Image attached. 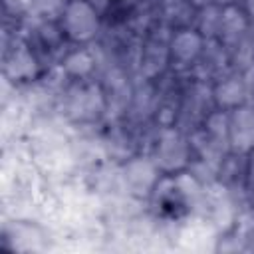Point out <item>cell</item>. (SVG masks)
I'll return each instance as SVG.
<instances>
[{
    "label": "cell",
    "mask_w": 254,
    "mask_h": 254,
    "mask_svg": "<svg viewBox=\"0 0 254 254\" xmlns=\"http://www.w3.org/2000/svg\"><path fill=\"white\" fill-rule=\"evenodd\" d=\"M204 185L190 173H163L149 194L151 212L163 222H181L198 214Z\"/></svg>",
    "instance_id": "6da1fadb"
},
{
    "label": "cell",
    "mask_w": 254,
    "mask_h": 254,
    "mask_svg": "<svg viewBox=\"0 0 254 254\" xmlns=\"http://www.w3.org/2000/svg\"><path fill=\"white\" fill-rule=\"evenodd\" d=\"M62 105L67 119L75 123H93L107 113L105 93L99 81L91 79H77L69 81L62 93Z\"/></svg>",
    "instance_id": "7a4b0ae2"
},
{
    "label": "cell",
    "mask_w": 254,
    "mask_h": 254,
    "mask_svg": "<svg viewBox=\"0 0 254 254\" xmlns=\"http://www.w3.org/2000/svg\"><path fill=\"white\" fill-rule=\"evenodd\" d=\"M149 155L157 163L161 173L185 171L192 159V147L189 141V133H185L177 125L157 127Z\"/></svg>",
    "instance_id": "3957f363"
},
{
    "label": "cell",
    "mask_w": 254,
    "mask_h": 254,
    "mask_svg": "<svg viewBox=\"0 0 254 254\" xmlns=\"http://www.w3.org/2000/svg\"><path fill=\"white\" fill-rule=\"evenodd\" d=\"M101 12L85 0H69L58 20L67 42L85 46L93 44L101 34Z\"/></svg>",
    "instance_id": "277c9868"
},
{
    "label": "cell",
    "mask_w": 254,
    "mask_h": 254,
    "mask_svg": "<svg viewBox=\"0 0 254 254\" xmlns=\"http://www.w3.org/2000/svg\"><path fill=\"white\" fill-rule=\"evenodd\" d=\"M119 173L123 192L135 200H147L159 177L163 175L149 153H135L127 157L125 163L119 167Z\"/></svg>",
    "instance_id": "5b68a950"
},
{
    "label": "cell",
    "mask_w": 254,
    "mask_h": 254,
    "mask_svg": "<svg viewBox=\"0 0 254 254\" xmlns=\"http://www.w3.org/2000/svg\"><path fill=\"white\" fill-rule=\"evenodd\" d=\"M204 46V38L192 28H177L169 40V56H171V71L190 73L194 64L200 58Z\"/></svg>",
    "instance_id": "8992f818"
},
{
    "label": "cell",
    "mask_w": 254,
    "mask_h": 254,
    "mask_svg": "<svg viewBox=\"0 0 254 254\" xmlns=\"http://www.w3.org/2000/svg\"><path fill=\"white\" fill-rule=\"evenodd\" d=\"M228 71H232V64H230V56H228V50L224 48V44L218 38L204 40L200 58L194 64L190 77L212 85L214 81H218Z\"/></svg>",
    "instance_id": "52a82bcc"
},
{
    "label": "cell",
    "mask_w": 254,
    "mask_h": 254,
    "mask_svg": "<svg viewBox=\"0 0 254 254\" xmlns=\"http://www.w3.org/2000/svg\"><path fill=\"white\" fill-rule=\"evenodd\" d=\"M99 64H101V50L93 44H85L65 52L58 67L67 81H77V79H91L99 69Z\"/></svg>",
    "instance_id": "ba28073f"
},
{
    "label": "cell",
    "mask_w": 254,
    "mask_h": 254,
    "mask_svg": "<svg viewBox=\"0 0 254 254\" xmlns=\"http://www.w3.org/2000/svg\"><path fill=\"white\" fill-rule=\"evenodd\" d=\"M40 71H42V62L26 40L16 42V46L6 54L4 73L8 79L16 83H28L38 79Z\"/></svg>",
    "instance_id": "9c48e42d"
},
{
    "label": "cell",
    "mask_w": 254,
    "mask_h": 254,
    "mask_svg": "<svg viewBox=\"0 0 254 254\" xmlns=\"http://www.w3.org/2000/svg\"><path fill=\"white\" fill-rule=\"evenodd\" d=\"M228 141L230 151L248 155L254 151V105L242 103L228 111Z\"/></svg>",
    "instance_id": "30bf717a"
},
{
    "label": "cell",
    "mask_w": 254,
    "mask_h": 254,
    "mask_svg": "<svg viewBox=\"0 0 254 254\" xmlns=\"http://www.w3.org/2000/svg\"><path fill=\"white\" fill-rule=\"evenodd\" d=\"M212 99L214 105L222 111H230L242 103H246V85L242 71H228L218 81L212 83Z\"/></svg>",
    "instance_id": "8fae6325"
},
{
    "label": "cell",
    "mask_w": 254,
    "mask_h": 254,
    "mask_svg": "<svg viewBox=\"0 0 254 254\" xmlns=\"http://www.w3.org/2000/svg\"><path fill=\"white\" fill-rule=\"evenodd\" d=\"M254 24L246 16V12L240 8V4H226L222 6V16H220V28H218V40L224 44L226 50H230L238 40H242Z\"/></svg>",
    "instance_id": "7c38bea8"
},
{
    "label": "cell",
    "mask_w": 254,
    "mask_h": 254,
    "mask_svg": "<svg viewBox=\"0 0 254 254\" xmlns=\"http://www.w3.org/2000/svg\"><path fill=\"white\" fill-rule=\"evenodd\" d=\"M222 238L232 242V250H254V204H246L238 210L232 226L224 230Z\"/></svg>",
    "instance_id": "4fadbf2b"
},
{
    "label": "cell",
    "mask_w": 254,
    "mask_h": 254,
    "mask_svg": "<svg viewBox=\"0 0 254 254\" xmlns=\"http://www.w3.org/2000/svg\"><path fill=\"white\" fill-rule=\"evenodd\" d=\"M220 16H222V6H220V4H208V6L196 8L192 28H194L204 40H214V38H218Z\"/></svg>",
    "instance_id": "5bb4252c"
},
{
    "label": "cell",
    "mask_w": 254,
    "mask_h": 254,
    "mask_svg": "<svg viewBox=\"0 0 254 254\" xmlns=\"http://www.w3.org/2000/svg\"><path fill=\"white\" fill-rule=\"evenodd\" d=\"M228 56L234 71H244L254 65V28L228 50Z\"/></svg>",
    "instance_id": "9a60e30c"
},
{
    "label": "cell",
    "mask_w": 254,
    "mask_h": 254,
    "mask_svg": "<svg viewBox=\"0 0 254 254\" xmlns=\"http://www.w3.org/2000/svg\"><path fill=\"white\" fill-rule=\"evenodd\" d=\"M67 2L69 0H34L32 10L26 16H32L34 20H42V22H58Z\"/></svg>",
    "instance_id": "2e32d148"
},
{
    "label": "cell",
    "mask_w": 254,
    "mask_h": 254,
    "mask_svg": "<svg viewBox=\"0 0 254 254\" xmlns=\"http://www.w3.org/2000/svg\"><path fill=\"white\" fill-rule=\"evenodd\" d=\"M244 190H246V202L254 204V151L246 155V181H244Z\"/></svg>",
    "instance_id": "e0dca14e"
},
{
    "label": "cell",
    "mask_w": 254,
    "mask_h": 254,
    "mask_svg": "<svg viewBox=\"0 0 254 254\" xmlns=\"http://www.w3.org/2000/svg\"><path fill=\"white\" fill-rule=\"evenodd\" d=\"M2 2H4L6 10H10V12L16 14V16L28 14V12L32 10V4H34V0H2Z\"/></svg>",
    "instance_id": "ac0fdd59"
},
{
    "label": "cell",
    "mask_w": 254,
    "mask_h": 254,
    "mask_svg": "<svg viewBox=\"0 0 254 254\" xmlns=\"http://www.w3.org/2000/svg\"><path fill=\"white\" fill-rule=\"evenodd\" d=\"M139 2H141V0H111L109 12H117V14H121V16H129V12H131L135 6H139Z\"/></svg>",
    "instance_id": "d6986e66"
},
{
    "label": "cell",
    "mask_w": 254,
    "mask_h": 254,
    "mask_svg": "<svg viewBox=\"0 0 254 254\" xmlns=\"http://www.w3.org/2000/svg\"><path fill=\"white\" fill-rule=\"evenodd\" d=\"M244 75V85H246V103L254 105V65L242 71Z\"/></svg>",
    "instance_id": "ffe728a7"
},
{
    "label": "cell",
    "mask_w": 254,
    "mask_h": 254,
    "mask_svg": "<svg viewBox=\"0 0 254 254\" xmlns=\"http://www.w3.org/2000/svg\"><path fill=\"white\" fill-rule=\"evenodd\" d=\"M240 2V8L246 12V16L250 18V22L254 24V0H238Z\"/></svg>",
    "instance_id": "44dd1931"
},
{
    "label": "cell",
    "mask_w": 254,
    "mask_h": 254,
    "mask_svg": "<svg viewBox=\"0 0 254 254\" xmlns=\"http://www.w3.org/2000/svg\"><path fill=\"white\" fill-rule=\"evenodd\" d=\"M85 2H89L91 6H95L101 14H107L109 12V4H111V0H85Z\"/></svg>",
    "instance_id": "7402d4cb"
},
{
    "label": "cell",
    "mask_w": 254,
    "mask_h": 254,
    "mask_svg": "<svg viewBox=\"0 0 254 254\" xmlns=\"http://www.w3.org/2000/svg\"><path fill=\"white\" fill-rule=\"evenodd\" d=\"M159 4H161V8H165V6H173V4H177V2H183V0H157Z\"/></svg>",
    "instance_id": "603a6c76"
},
{
    "label": "cell",
    "mask_w": 254,
    "mask_h": 254,
    "mask_svg": "<svg viewBox=\"0 0 254 254\" xmlns=\"http://www.w3.org/2000/svg\"><path fill=\"white\" fill-rule=\"evenodd\" d=\"M216 4H220V6H226V4H236L238 0H214Z\"/></svg>",
    "instance_id": "cb8c5ba5"
}]
</instances>
